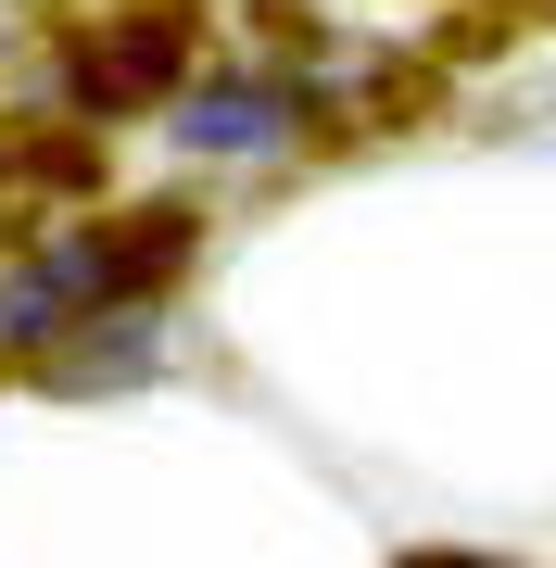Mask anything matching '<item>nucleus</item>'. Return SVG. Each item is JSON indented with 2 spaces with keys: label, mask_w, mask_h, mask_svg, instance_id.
<instances>
[{
  "label": "nucleus",
  "mask_w": 556,
  "mask_h": 568,
  "mask_svg": "<svg viewBox=\"0 0 556 568\" xmlns=\"http://www.w3.org/2000/svg\"><path fill=\"white\" fill-rule=\"evenodd\" d=\"M178 63H190V39L165 13H140V26H102L77 63H63V89H77L89 114H114V102H152V89H178Z\"/></svg>",
  "instance_id": "f257e3e1"
},
{
  "label": "nucleus",
  "mask_w": 556,
  "mask_h": 568,
  "mask_svg": "<svg viewBox=\"0 0 556 568\" xmlns=\"http://www.w3.org/2000/svg\"><path fill=\"white\" fill-rule=\"evenodd\" d=\"M266 126H279V102H190V140L203 152H253Z\"/></svg>",
  "instance_id": "f03ea898"
},
{
  "label": "nucleus",
  "mask_w": 556,
  "mask_h": 568,
  "mask_svg": "<svg viewBox=\"0 0 556 568\" xmlns=\"http://www.w3.org/2000/svg\"><path fill=\"white\" fill-rule=\"evenodd\" d=\"M405 568H481V556H405Z\"/></svg>",
  "instance_id": "7ed1b4c3"
}]
</instances>
